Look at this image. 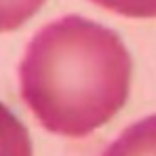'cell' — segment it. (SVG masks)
Segmentation results:
<instances>
[{
  "label": "cell",
  "mask_w": 156,
  "mask_h": 156,
  "mask_svg": "<svg viewBox=\"0 0 156 156\" xmlns=\"http://www.w3.org/2000/svg\"><path fill=\"white\" fill-rule=\"evenodd\" d=\"M17 76L36 120L53 135L80 139L127 104L133 59L114 30L66 15L34 34Z\"/></svg>",
  "instance_id": "obj_1"
},
{
  "label": "cell",
  "mask_w": 156,
  "mask_h": 156,
  "mask_svg": "<svg viewBox=\"0 0 156 156\" xmlns=\"http://www.w3.org/2000/svg\"><path fill=\"white\" fill-rule=\"evenodd\" d=\"M101 156H156V114L129 125Z\"/></svg>",
  "instance_id": "obj_2"
},
{
  "label": "cell",
  "mask_w": 156,
  "mask_h": 156,
  "mask_svg": "<svg viewBox=\"0 0 156 156\" xmlns=\"http://www.w3.org/2000/svg\"><path fill=\"white\" fill-rule=\"evenodd\" d=\"M0 156H34L26 125L0 101Z\"/></svg>",
  "instance_id": "obj_3"
},
{
  "label": "cell",
  "mask_w": 156,
  "mask_h": 156,
  "mask_svg": "<svg viewBox=\"0 0 156 156\" xmlns=\"http://www.w3.org/2000/svg\"><path fill=\"white\" fill-rule=\"evenodd\" d=\"M44 4V0H0V34L15 32Z\"/></svg>",
  "instance_id": "obj_4"
},
{
  "label": "cell",
  "mask_w": 156,
  "mask_h": 156,
  "mask_svg": "<svg viewBox=\"0 0 156 156\" xmlns=\"http://www.w3.org/2000/svg\"><path fill=\"white\" fill-rule=\"evenodd\" d=\"M91 2L122 17H133V19L156 17V0H91Z\"/></svg>",
  "instance_id": "obj_5"
}]
</instances>
